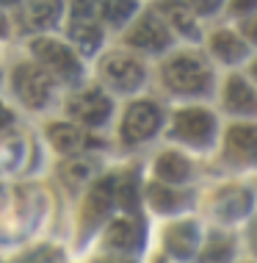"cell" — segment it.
<instances>
[{"label": "cell", "mask_w": 257, "mask_h": 263, "mask_svg": "<svg viewBox=\"0 0 257 263\" xmlns=\"http://www.w3.org/2000/svg\"><path fill=\"white\" fill-rule=\"evenodd\" d=\"M161 81L169 95L185 97V100H199V97L213 95L216 86V72L213 64L194 50H180L171 53L161 64Z\"/></svg>", "instance_id": "cell-1"}, {"label": "cell", "mask_w": 257, "mask_h": 263, "mask_svg": "<svg viewBox=\"0 0 257 263\" xmlns=\"http://www.w3.org/2000/svg\"><path fill=\"white\" fill-rule=\"evenodd\" d=\"M31 55L50 78H61L69 86H77L83 81V64L67 42L55 36H36L31 39Z\"/></svg>", "instance_id": "cell-2"}, {"label": "cell", "mask_w": 257, "mask_h": 263, "mask_svg": "<svg viewBox=\"0 0 257 263\" xmlns=\"http://www.w3.org/2000/svg\"><path fill=\"white\" fill-rule=\"evenodd\" d=\"M219 122L216 114L205 105H185L177 108L169 122V139L180 141V144L191 147V150H205L216 141Z\"/></svg>", "instance_id": "cell-3"}, {"label": "cell", "mask_w": 257, "mask_h": 263, "mask_svg": "<svg viewBox=\"0 0 257 263\" xmlns=\"http://www.w3.org/2000/svg\"><path fill=\"white\" fill-rule=\"evenodd\" d=\"M100 81L116 95H133L144 86L147 67L130 50H108L100 59Z\"/></svg>", "instance_id": "cell-4"}, {"label": "cell", "mask_w": 257, "mask_h": 263, "mask_svg": "<svg viewBox=\"0 0 257 263\" xmlns=\"http://www.w3.org/2000/svg\"><path fill=\"white\" fill-rule=\"evenodd\" d=\"M11 91L25 108L31 111H45L55 91V81L50 78L36 61H19L11 69Z\"/></svg>", "instance_id": "cell-5"}, {"label": "cell", "mask_w": 257, "mask_h": 263, "mask_svg": "<svg viewBox=\"0 0 257 263\" xmlns=\"http://www.w3.org/2000/svg\"><path fill=\"white\" fill-rule=\"evenodd\" d=\"M163 127V108L155 100H133L119 119V139L122 144H144L155 139Z\"/></svg>", "instance_id": "cell-6"}, {"label": "cell", "mask_w": 257, "mask_h": 263, "mask_svg": "<svg viewBox=\"0 0 257 263\" xmlns=\"http://www.w3.org/2000/svg\"><path fill=\"white\" fill-rule=\"evenodd\" d=\"M171 42H174V36H171V31L163 25V20L155 11H144L139 17H133L125 31V45L130 53L139 50L147 55H158L169 50Z\"/></svg>", "instance_id": "cell-7"}, {"label": "cell", "mask_w": 257, "mask_h": 263, "mask_svg": "<svg viewBox=\"0 0 257 263\" xmlns=\"http://www.w3.org/2000/svg\"><path fill=\"white\" fill-rule=\"evenodd\" d=\"M67 117L75 125H86V127H103L113 114V103L108 97V91L91 86V89H81L75 91L67 100Z\"/></svg>", "instance_id": "cell-8"}, {"label": "cell", "mask_w": 257, "mask_h": 263, "mask_svg": "<svg viewBox=\"0 0 257 263\" xmlns=\"http://www.w3.org/2000/svg\"><path fill=\"white\" fill-rule=\"evenodd\" d=\"M221 158L232 166H257V122H235L221 136Z\"/></svg>", "instance_id": "cell-9"}, {"label": "cell", "mask_w": 257, "mask_h": 263, "mask_svg": "<svg viewBox=\"0 0 257 263\" xmlns=\"http://www.w3.org/2000/svg\"><path fill=\"white\" fill-rule=\"evenodd\" d=\"M113 183H116V175H105L89 189V194L83 200V208H81V233L83 236H89L94 227H100L108 219V213L113 208Z\"/></svg>", "instance_id": "cell-10"}, {"label": "cell", "mask_w": 257, "mask_h": 263, "mask_svg": "<svg viewBox=\"0 0 257 263\" xmlns=\"http://www.w3.org/2000/svg\"><path fill=\"white\" fill-rule=\"evenodd\" d=\"M155 14L163 20V25L171 31V36H183L188 42H199L202 39V25H199V17L183 0H158L155 3Z\"/></svg>", "instance_id": "cell-11"}, {"label": "cell", "mask_w": 257, "mask_h": 263, "mask_svg": "<svg viewBox=\"0 0 257 263\" xmlns=\"http://www.w3.org/2000/svg\"><path fill=\"white\" fill-rule=\"evenodd\" d=\"M221 108L235 117L257 114V86L246 75H230L221 83Z\"/></svg>", "instance_id": "cell-12"}, {"label": "cell", "mask_w": 257, "mask_h": 263, "mask_svg": "<svg viewBox=\"0 0 257 263\" xmlns=\"http://www.w3.org/2000/svg\"><path fill=\"white\" fill-rule=\"evenodd\" d=\"M208 50L219 64L224 67H238L249 59V45L238 36V31L232 28H219L208 36Z\"/></svg>", "instance_id": "cell-13"}, {"label": "cell", "mask_w": 257, "mask_h": 263, "mask_svg": "<svg viewBox=\"0 0 257 263\" xmlns=\"http://www.w3.org/2000/svg\"><path fill=\"white\" fill-rule=\"evenodd\" d=\"M163 247L171 258L177 260H188L194 258L196 247H199V224L191 219H177L163 230Z\"/></svg>", "instance_id": "cell-14"}, {"label": "cell", "mask_w": 257, "mask_h": 263, "mask_svg": "<svg viewBox=\"0 0 257 263\" xmlns=\"http://www.w3.org/2000/svg\"><path fill=\"white\" fill-rule=\"evenodd\" d=\"M252 191L241 189V186H224L213 194V213L221 219V222H238V219H246L249 211H252Z\"/></svg>", "instance_id": "cell-15"}, {"label": "cell", "mask_w": 257, "mask_h": 263, "mask_svg": "<svg viewBox=\"0 0 257 263\" xmlns=\"http://www.w3.org/2000/svg\"><path fill=\"white\" fill-rule=\"evenodd\" d=\"M152 175L155 183H163V186H183L194 175V163L188 161V155L177 150H163L152 163Z\"/></svg>", "instance_id": "cell-16"}, {"label": "cell", "mask_w": 257, "mask_h": 263, "mask_svg": "<svg viewBox=\"0 0 257 263\" xmlns=\"http://www.w3.org/2000/svg\"><path fill=\"white\" fill-rule=\"evenodd\" d=\"M144 244V230L135 219H111L108 227H105V247L108 250H116V252H125V255H133L141 250Z\"/></svg>", "instance_id": "cell-17"}, {"label": "cell", "mask_w": 257, "mask_h": 263, "mask_svg": "<svg viewBox=\"0 0 257 263\" xmlns=\"http://www.w3.org/2000/svg\"><path fill=\"white\" fill-rule=\"evenodd\" d=\"M45 136H47L50 147H53L55 153L72 155V158L86 147L83 130H81L75 122H64V119H58V122H50V125L45 127Z\"/></svg>", "instance_id": "cell-18"}, {"label": "cell", "mask_w": 257, "mask_h": 263, "mask_svg": "<svg viewBox=\"0 0 257 263\" xmlns=\"http://www.w3.org/2000/svg\"><path fill=\"white\" fill-rule=\"evenodd\" d=\"M103 25L97 20H69V39L72 50L81 55H94L103 47Z\"/></svg>", "instance_id": "cell-19"}, {"label": "cell", "mask_w": 257, "mask_h": 263, "mask_svg": "<svg viewBox=\"0 0 257 263\" xmlns=\"http://www.w3.org/2000/svg\"><path fill=\"white\" fill-rule=\"evenodd\" d=\"M64 17V0H28L25 20L36 31H50Z\"/></svg>", "instance_id": "cell-20"}, {"label": "cell", "mask_w": 257, "mask_h": 263, "mask_svg": "<svg viewBox=\"0 0 257 263\" xmlns=\"http://www.w3.org/2000/svg\"><path fill=\"white\" fill-rule=\"evenodd\" d=\"M139 0H94V14L111 28H122L135 17Z\"/></svg>", "instance_id": "cell-21"}, {"label": "cell", "mask_w": 257, "mask_h": 263, "mask_svg": "<svg viewBox=\"0 0 257 263\" xmlns=\"http://www.w3.org/2000/svg\"><path fill=\"white\" fill-rule=\"evenodd\" d=\"M147 200L158 213H177L188 205V197L174 186H163V183H149L147 186Z\"/></svg>", "instance_id": "cell-22"}, {"label": "cell", "mask_w": 257, "mask_h": 263, "mask_svg": "<svg viewBox=\"0 0 257 263\" xmlns=\"http://www.w3.org/2000/svg\"><path fill=\"white\" fill-rule=\"evenodd\" d=\"M235 252V241L232 236L221 230L208 233V241H205L202 252H199V263H230Z\"/></svg>", "instance_id": "cell-23"}, {"label": "cell", "mask_w": 257, "mask_h": 263, "mask_svg": "<svg viewBox=\"0 0 257 263\" xmlns=\"http://www.w3.org/2000/svg\"><path fill=\"white\" fill-rule=\"evenodd\" d=\"M113 205H119L122 211L133 213L139 208V183H135L133 175H116V183H113Z\"/></svg>", "instance_id": "cell-24"}, {"label": "cell", "mask_w": 257, "mask_h": 263, "mask_svg": "<svg viewBox=\"0 0 257 263\" xmlns=\"http://www.w3.org/2000/svg\"><path fill=\"white\" fill-rule=\"evenodd\" d=\"M91 175H94V166H91V161H86V158H75L69 161V163H64L61 166V177H64V183H67L69 189H81L86 186V183L91 180Z\"/></svg>", "instance_id": "cell-25"}, {"label": "cell", "mask_w": 257, "mask_h": 263, "mask_svg": "<svg viewBox=\"0 0 257 263\" xmlns=\"http://www.w3.org/2000/svg\"><path fill=\"white\" fill-rule=\"evenodd\" d=\"M238 36L244 39L249 47H257V11L238 23Z\"/></svg>", "instance_id": "cell-26"}, {"label": "cell", "mask_w": 257, "mask_h": 263, "mask_svg": "<svg viewBox=\"0 0 257 263\" xmlns=\"http://www.w3.org/2000/svg\"><path fill=\"white\" fill-rule=\"evenodd\" d=\"M69 20H97L94 0H69Z\"/></svg>", "instance_id": "cell-27"}, {"label": "cell", "mask_w": 257, "mask_h": 263, "mask_svg": "<svg viewBox=\"0 0 257 263\" xmlns=\"http://www.w3.org/2000/svg\"><path fill=\"white\" fill-rule=\"evenodd\" d=\"M183 3L188 6L196 17H210V14H216L221 6H224V0H183Z\"/></svg>", "instance_id": "cell-28"}, {"label": "cell", "mask_w": 257, "mask_h": 263, "mask_svg": "<svg viewBox=\"0 0 257 263\" xmlns=\"http://www.w3.org/2000/svg\"><path fill=\"white\" fill-rule=\"evenodd\" d=\"M230 11L238 14L241 20L257 11V0H230Z\"/></svg>", "instance_id": "cell-29"}, {"label": "cell", "mask_w": 257, "mask_h": 263, "mask_svg": "<svg viewBox=\"0 0 257 263\" xmlns=\"http://www.w3.org/2000/svg\"><path fill=\"white\" fill-rule=\"evenodd\" d=\"M55 260H58L55 250H47V247H45V250H36L31 258H25L23 263H55Z\"/></svg>", "instance_id": "cell-30"}, {"label": "cell", "mask_w": 257, "mask_h": 263, "mask_svg": "<svg viewBox=\"0 0 257 263\" xmlns=\"http://www.w3.org/2000/svg\"><path fill=\"white\" fill-rule=\"evenodd\" d=\"M14 122V114H11V108L9 105H3L0 103V130H3V127H9Z\"/></svg>", "instance_id": "cell-31"}, {"label": "cell", "mask_w": 257, "mask_h": 263, "mask_svg": "<svg viewBox=\"0 0 257 263\" xmlns=\"http://www.w3.org/2000/svg\"><path fill=\"white\" fill-rule=\"evenodd\" d=\"M6 33H9V20H6L3 9H0V36H6Z\"/></svg>", "instance_id": "cell-32"}, {"label": "cell", "mask_w": 257, "mask_h": 263, "mask_svg": "<svg viewBox=\"0 0 257 263\" xmlns=\"http://www.w3.org/2000/svg\"><path fill=\"white\" fill-rule=\"evenodd\" d=\"M249 233H252V247H254V252H257V216L252 219V227H249Z\"/></svg>", "instance_id": "cell-33"}, {"label": "cell", "mask_w": 257, "mask_h": 263, "mask_svg": "<svg viewBox=\"0 0 257 263\" xmlns=\"http://www.w3.org/2000/svg\"><path fill=\"white\" fill-rule=\"evenodd\" d=\"M249 81H252L254 86H257V59H254L252 64H249Z\"/></svg>", "instance_id": "cell-34"}, {"label": "cell", "mask_w": 257, "mask_h": 263, "mask_svg": "<svg viewBox=\"0 0 257 263\" xmlns=\"http://www.w3.org/2000/svg\"><path fill=\"white\" fill-rule=\"evenodd\" d=\"M23 0H0V9H11V6H19Z\"/></svg>", "instance_id": "cell-35"}, {"label": "cell", "mask_w": 257, "mask_h": 263, "mask_svg": "<svg viewBox=\"0 0 257 263\" xmlns=\"http://www.w3.org/2000/svg\"><path fill=\"white\" fill-rule=\"evenodd\" d=\"M94 263H127V260H119V258H100Z\"/></svg>", "instance_id": "cell-36"}]
</instances>
